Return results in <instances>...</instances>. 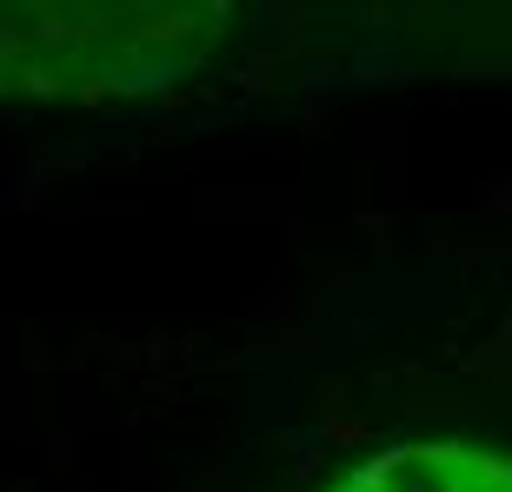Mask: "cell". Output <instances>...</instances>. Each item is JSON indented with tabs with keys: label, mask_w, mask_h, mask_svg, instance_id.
<instances>
[{
	"label": "cell",
	"mask_w": 512,
	"mask_h": 492,
	"mask_svg": "<svg viewBox=\"0 0 512 492\" xmlns=\"http://www.w3.org/2000/svg\"><path fill=\"white\" fill-rule=\"evenodd\" d=\"M333 492H512V459L479 453V446H393L366 459L360 473H346Z\"/></svg>",
	"instance_id": "cell-1"
}]
</instances>
